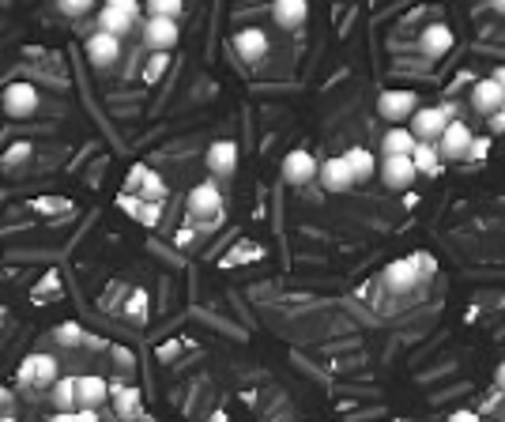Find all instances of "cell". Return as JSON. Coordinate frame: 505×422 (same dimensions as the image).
<instances>
[{"instance_id": "1", "label": "cell", "mask_w": 505, "mask_h": 422, "mask_svg": "<svg viewBox=\"0 0 505 422\" xmlns=\"http://www.w3.org/2000/svg\"><path fill=\"white\" fill-rule=\"evenodd\" d=\"M140 19V0H106L98 12V31H106L114 38H124Z\"/></svg>"}, {"instance_id": "2", "label": "cell", "mask_w": 505, "mask_h": 422, "mask_svg": "<svg viewBox=\"0 0 505 422\" xmlns=\"http://www.w3.org/2000/svg\"><path fill=\"white\" fill-rule=\"evenodd\" d=\"M219 211H223V193L216 181H200L193 193H188V219L212 226V223H219Z\"/></svg>"}, {"instance_id": "3", "label": "cell", "mask_w": 505, "mask_h": 422, "mask_svg": "<svg viewBox=\"0 0 505 422\" xmlns=\"http://www.w3.org/2000/svg\"><path fill=\"white\" fill-rule=\"evenodd\" d=\"M445 124H449V117H445L441 106H418V110L408 117V129L418 143H437V136L445 133Z\"/></svg>"}, {"instance_id": "4", "label": "cell", "mask_w": 505, "mask_h": 422, "mask_svg": "<svg viewBox=\"0 0 505 422\" xmlns=\"http://www.w3.org/2000/svg\"><path fill=\"white\" fill-rule=\"evenodd\" d=\"M181 41V27L178 19H162V15H147L143 23V46L152 53H170Z\"/></svg>"}, {"instance_id": "5", "label": "cell", "mask_w": 505, "mask_h": 422, "mask_svg": "<svg viewBox=\"0 0 505 422\" xmlns=\"http://www.w3.org/2000/svg\"><path fill=\"white\" fill-rule=\"evenodd\" d=\"M472 140H475V133L468 129V121H449L445 124V133L437 136V155L441 159H453V162H460V159H468V147H472Z\"/></svg>"}, {"instance_id": "6", "label": "cell", "mask_w": 505, "mask_h": 422, "mask_svg": "<svg viewBox=\"0 0 505 422\" xmlns=\"http://www.w3.org/2000/svg\"><path fill=\"white\" fill-rule=\"evenodd\" d=\"M415 110H418L415 91H381V98H377V114H381L389 124H404Z\"/></svg>"}, {"instance_id": "7", "label": "cell", "mask_w": 505, "mask_h": 422, "mask_svg": "<svg viewBox=\"0 0 505 422\" xmlns=\"http://www.w3.org/2000/svg\"><path fill=\"white\" fill-rule=\"evenodd\" d=\"M60 377V366L53 354H31L23 366H19V381L23 385H38V389H50Z\"/></svg>"}, {"instance_id": "8", "label": "cell", "mask_w": 505, "mask_h": 422, "mask_svg": "<svg viewBox=\"0 0 505 422\" xmlns=\"http://www.w3.org/2000/svg\"><path fill=\"white\" fill-rule=\"evenodd\" d=\"M110 399V381L106 377H76V411H98Z\"/></svg>"}, {"instance_id": "9", "label": "cell", "mask_w": 505, "mask_h": 422, "mask_svg": "<svg viewBox=\"0 0 505 422\" xmlns=\"http://www.w3.org/2000/svg\"><path fill=\"white\" fill-rule=\"evenodd\" d=\"M283 181L290 188H302L309 181H317V159H313L309 151H287V159H283Z\"/></svg>"}, {"instance_id": "10", "label": "cell", "mask_w": 505, "mask_h": 422, "mask_svg": "<svg viewBox=\"0 0 505 422\" xmlns=\"http://www.w3.org/2000/svg\"><path fill=\"white\" fill-rule=\"evenodd\" d=\"M381 178L389 188H396V193H404V188L415 185V166H411V155H385L381 159Z\"/></svg>"}, {"instance_id": "11", "label": "cell", "mask_w": 505, "mask_h": 422, "mask_svg": "<svg viewBox=\"0 0 505 422\" xmlns=\"http://www.w3.org/2000/svg\"><path fill=\"white\" fill-rule=\"evenodd\" d=\"M204 162H207V170H212L216 178H230L238 170V143L234 140H216L212 147H207Z\"/></svg>"}, {"instance_id": "12", "label": "cell", "mask_w": 505, "mask_h": 422, "mask_svg": "<svg viewBox=\"0 0 505 422\" xmlns=\"http://www.w3.org/2000/svg\"><path fill=\"white\" fill-rule=\"evenodd\" d=\"M83 50H87V60H91L95 69H110L114 60L121 57V38H114V34H106V31H95Z\"/></svg>"}, {"instance_id": "13", "label": "cell", "mask_w": 505, "mask_h": 422, "mask_svg": "<svg viewBox=\"0 0 505 422\" xmlns=\"http://www.w3.org/2000/svg\"><path fill=\"white\" fill-rule=\"evenodd\" d=\"M453 27H445V23H430V27H423V34H418V53L423 57H430V60H437V57H445L449 50H453Z\"/></svg>"}, {"instance_id": "14", "label": "cell", "mask_w": 505, "mask_h": 422, "mask_svg": "<svg viewBox=\"0 0 505 422\" xmlns=\"http://www.w3.org/2000/svg\"><path fill=\"white\" fill-rule=\"evenodd\" d=\"M317 181L328 188V193H347V188H354L344 155H332V159L317 162Z\"/></svg>"}, {"instance_id": "15", "label": "cell", "mask_w": 505, "mask_h": 422, "mask_svg": "<svg viewBox=\"0 0 505 422\" xmlns=\"http://www.w3.org/2000/svg\"><path fill=\"white\" fill-rule=\"evenodd\" d=\"M385 287H389L392 294H411V290L418 287V268H415V261H411V257L392 261V264L385 268Z\"/></svg>"}, {"instance_id": "16", "label": "cell", "mask_w": 505, "mask_h": 422, "mask_svg": "<svg viewBox=\"0 0 505 422\" xmlns=\"http://www.w3.org/2000/svg\"><path fill=\"white\" fill-rule=\"evenodd\" d=\"M0 102H5V114H12V117H31V114L38 110V91L31 87V83H12Z\"/></svg>"}, {"instance_id": "17", "label": "cell", "mask_w": 505, "mask_h": 422, "mask_svg": "<svg viewBox=\"0 0 505 422\" xmlns=\"http://www.w3.org/2000/svg\"><path fill=\"white\" fill-rule=\"evenodd\" d=\"M505 106V91L498 87V83L487 76V79H479L475 87H472V110L475 114H482V117H491V114H498Z\"/></svg>"}, {"instance_id": "18", "label": "cell", "mask_w": 505, "mask_h": 422, "mask_svg": "<svg viewBox=\"0 0 505 422\" xmlns=\"http://www.w3.org/2000/svg\"><path fill=\"white\" fill-rule=\"evenodd\" d=\"M234 50H238L242 60L257 65V60H264V53H268V34H264L261 27H242V31L234 34Z\"/></svg>"}, {"instance_id": "19", "label": "cell", "mask_w": 505, "mask_h": 422, "mask_svg": "<svg viewBox=\"0 0 505 422\" xmlns=\"http://www.w3.org/2000/svg\"><path fill=\"white\" fill-rule=\"evenodd\" d=\"M110 399H114V411H117V418H124V422L140 418L143 396H140V389H136V385H110Z\"/></svg>"}, {"instance_id": "20", "label": "cell", "mask_w": 505, "mask_h": 422, "mask_svg": "<svg viewBox=\"0 0 505 422\" xmlns=\"http://www.w3.org/2000/svg\"><path fill=\"white\" fill-rule=\"evenodd\" d=\"M271 19H276L283 31H298L309 19V5L306 0H276V5H271Z\"/></svg>"}, {"instance_id": "21", "label": "cell", "mask_w": 505, "mask_h": 422, "mask_svg": "<svg viewBox=\"0 0 505 422\" xmlns=\"http://www.w3.org/2000/svg\"><path fill=\"white\" fill-rule=\"evenodd\" d=\"M344 162H347V170H351V181L359 185V181H370L377 174V159L373 151H366V147H347L344 151Z\"/></svg>"}, {"instance_id": "22", "label": "cell", "mask_w": 505, "mask_h": 422, "mask_svg": "<svg viewBox=\"0 0 505 422\" xmlns=\"http://www.w3.org/2000/svg\"><path fill=\"white\" fill-rule=\"evenodd\" d=\"M129 185H133V188H140L147 204H162V200H166V185H162V178H159L155 170H143V166H136Z\"/></svg>"}, {"instance_id": "23", "label": "cell", "mask_w": 505, "mask_h": 422, "mask_svg": "<svg viewBox=\"0 0 505 422\" xmlns=\"http://www.w3.org/2000/svg\"><path fill=\"white\" fill-rule=\"evenodd\" d=\"M415 143H418V140L411 136L408 124H389V133L381 136V151H385V155H411Z\"/></svg>"}, {"instance_id": "24", "label": "cell", "mask_w": 505, "mask_h": 422, "mask_svg": "<svg viewBox=\"0 0 505 422\" xmlns=\"http://www.w3.org/2000/svg\"><path fill=\"white\" fill-rule=\"evenodd\" d=\"M411 166H415V174H437L441 170V155H437V147L434 143H415V151H411Z\"/></svg>"}, {"instance_id": "25", "label": "cell", "mask_w": 505, "mask_h": 422, "mask_svg": "<svg viewBox=\"0 0 505 422\" xmlns=\"http://www.w3.org/2000/svg\"><path fill=\"white\" fill-rule=\"evenodd\" d=\"M50 389H53L50 396H53L57 411H76V377H57Z\"/></svg>"}, {"instance_id": "26", "label": "cell", "mask_w": 505, "mask_h": 422, "mask_svg": "<svg viewBox=\"0 0 505 422\" xmlns=\"http://www.w3.org/2000/svg\"><path fill=\"white\" fill-rule=\"evenodd\" d=\"M53 335H57V344H60V347H79V344H87V335H83L79 321H65Z\"/></svg>"}, {"instance_id": "27", "label": "cell", "mask_w": 505, "mask_h": 422, "mask_svg": "<svg viewBox=\"0 0 505 422\" xmlns=\"http://www.w3.org/2000/svg\"><path fill=\"white\" fill-rule=\"evenodd\" d=\"M185 12V0H147V15H162V19H178Z\"/></svg>"}, {"instance_id": "28", "label": "cell", "mask_w": 505, "mask_h": 422, "mask_svg": "<svg viewBox=\"0 0 505 422\" xmlns=\"http://www.w3.org/2000/svg\"><path fill=\"white\" fill-rule=\"evenodd\" d=\"M166 65H170V57H166V53H152V60L143 65V79L147 83H159L162 72H166Z\"/></svg>"}, {"instance_id": "29", "label": "cell", "mask_w": 505, "mask_h": 422, "mask_svg": "<svg viewBox=\"0 0 505 422\" xmlns=\"http://www.w3.org/2000/svg\"><path fill=\"white\" fill-rule=\"evenodd\" d=\"M57 8H60V15L79 19V15H87L95 8V0H57Z\"/></svg>"}, {"instance_id": "30", "label": "cell", "mask_w": 505, "mask_h": 422, "mask_svg": "<svg viewBox=\"0 0 505 422\" xmlns=\"http://www.w3.org/2000/svg\"><path fill=\"white\" fill-rule=\"evenodd\" d=\"M136 219H140V223H152V226H155V223H159V204H147V200H143V204L136 207Z\"/></svg>"}, {"instance_id": "31", "label": "cell", "mask_w": 505, "mask_h": 422, "mask_svg": "<svg viewBox=\"0 0 505 422\" xmlns=\"http://www.w3.org/2000/svg\"><path fill=\"white\" fill-rule=\"evenodd\" d=\"M415 268H418V280H430L434 276V257H427V252H418V257H411Z\"/></svg>"}, {"instance_id": "32", "label": "cell", "mask_w": 505, "mask_h": 422, "mask_svg": "<svg viewBox=\"0 0 505 422\" xmlns=\"http://www.w3.org/2000/svg\"><path fill=\"white\" fill-rule=\"evenodd\" d=\"M487 151H491V136H475L472 147H468V159H482Z\"/></svg>"}, {"instance_id": "33", "label": "cell", "mask_w": 505, "mask_h": 422, "mask_svg": "<svg viewBox=\"0 0 505 422\" xmlns=\"http://www.w3.org/2000/svg\"><path fill=\"white\" fill-rule=\"evenodd\" d=\"M445 422H482V415H479V411H472V408H460V411H453Z\"/></svg>"}, {"instance_id": "34", "label": "cell", "mask_w": 505, "mask_h": 422, "mask_svg": "<svg viewBox=\"0 0 505 422\" xmlns=\"http://www.w3.org/2000/svg\"><path fill=\"white\" fill-rule=\"evenodd\" d=\"M143 302H147V294H143V290H133V302H129V316H136V321H140V316H143Z\"/></svg>"}, {"instance_id": "35", "label": "cell", "mask_w": 505, "mask_h": 422, "mask_svg": "<svg viewBox=\"0 0 505 422\" xmlns=\"http://www.w3.org/2000/svg\"><path fill=\"white\" fill-rule=\"evenodd\" d=\"M491 133H505V106L498 114H491Z\"/></svg>"}, {"instance_id": "36", "label": "cell", "mask_w": 505, "mask_h": 422, "mask_svg": "<svg viewBox=\"0 0 505 422\" xmlns=\"http://www.w3.org/2000/svg\"><path fill=\"white\" fill-rule=\"evenodd\" d=\"M46 422H76V411H53Z\"/></svg>"}, {"instance_id": "37", "label": "cell", "mask_w": 505, "mask_h": 422, "mask_svg": "<svg viewBox=\"0 0 505 422\" xmlns=\"http://www.w3.org/2000/svg\"><path fill=\"white\" fill-rule=\"evenodd\" d=\"M76 422H98V411H76Z\"/></svg>"}, {"instance_id": "38", "label": "cell", "mask_w": 505, "mask_h": 422, "mask_svg": "<svg viewBox=\"0 0 505 422\" xmlns=\"http://www.w3.org/2000/svg\"><path fill=\"white\" fill-rule=\"evenodd\" d=\"M494 381H498V392H505V362L498 366V373H494Z\"/></svg>"}, {"instance_id": "39", "label": "cell", "mask_w": 505, "mask_h": 422, "mask_svg": "<svg viewBox=\"0 0 505 422\" xmlns=\"http://www.w3.org/2000/svg\"><path fill=\"white\" fill-rule=\"evenodd\" d=\"M491 79H494V83H498V87L505 91V69H494V76H491Z\"/></svg>"}, {"instance_id": "40", "label": "cell", "mask_w": 505, "mask_h": 422, "mask_svg": "<svg viewBox=\"0 0 505 422\" xmlns=\"http://www.w3.org/2000/svg\"><path fill=\"white\" fill-rule=\"evenodd\" d=\"M12 404V392L8 389H0V408H8Z\"/></svg>"}, {"instance_id": "41", "label": "cell", "mask_w": 505, "mask_h": 422, "mask_svg": "<svg viewBox=\"0 0 505 422\" xmlns=\"http://www.w3.org/2000/svg\"><path fill=\"white\" fill-rule=\"evenodd\" d=\"M212 422H230V418H226L223 411H216V418H212Z\"/></svg>"}, {"instance_id": "42", "label": "cell", "mask_w": 505, "mask_h": 422, "mask_svg": "<svg viewBox=\"0 0 505 422\" xmlns=\"http://www.w3.org/2000/svg\"><path fill=\"white\" fill-rule=\"evenodd\" d=\"M494 8H501V12H505V0H494Z\"/></svg>"}, {"instance_id": "43", "label": "cell", "mask_w": 505, "mask_h": 422, "mask_svg": "<svg viewBox=\"0 0 505 422\" xmlns=\"http://www.w3.org/2000/svg\"><path fill=\"white\" fill-rule=\"evenodd\" d=\"M0 422H12V418H0Z\"/></svg>"}]
</instances>
